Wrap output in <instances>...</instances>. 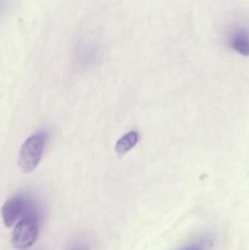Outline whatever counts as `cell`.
Segmentation results:
<instances>
[{"instance_id": "cell-3", "label": "cell", "mask_w": 249, "mask_h": 250, "mask_svg": "<svg viewBox=\"0 0 249 250\" xmlns=\"http://www.w3.org/2000/svg\"><path fill=\"white\" fill-rule=\"evenodd\" d=\"M229 45L233 50L243 56H249V29L238 27L229 37Z\"/></svg>"}, {"instance_id": "cell-2", "label": "cell", "mask_w": 249, "mask_h": 250, "mask_svg": "<svg viewBox=\"0 0 249 250\" xmlns=\"http://www.w3.org/2000/svg\"><path fill=\"white\" fill-rule=\"evenodd\" d=\"M38 237V225L34 217H26L15 226L11 236L12 247L17 250L31 248Z\"/></svg>"}, {"instance_id": "cell-5", "label": "cell", "mask_w": 249, "mask_h": 250, "mask_svg": "<svg viewBox=\"0 0 249 250\" xmlns=\"http://www.w3.org/2000/svg\"><path fill=\"white\" fill-rule=\"evenodd\" d=\"M138 143V133L134 131L129 132V133L124 134L121 138L117 141L116 146H115V150L119 155H124V154L128 153L136 144Z\"/></svg>"}, {"instance_id": "cell-1", "label": "cell", "mask_w": 249, "mask_h": 250, "mask_svg": "<svg viewBox=\"0 0 249 250\" xmlns=\"http://www.w3.org/2000/svg\"><path fill=\"white\" fill-rule=\"evenodd\" d=\"M45 137L42 134H33L21 146L19 156V165L24 173H29L39 165L44 151Z\"/></svg>"}, {"instance_id": "cell-6", "label": "cell", "mask_w": 249, "mask_h": 250, "mask_svg": "<svg viewBox=\"0 0 249 250\" xmlns=\"http://www.w3.org/2000/svg\"><path fill=\"white\" fill-rule=\"evenodd\" d=\"M189 250H200L199 248H192V249H189Z\"/></svg>"}, {"instance_id": "cell-4", "label": "cell", "mask_w": 249, "mask_h": 250, "mask_svg": "<svg viewBox=\"0 0 249 250\" xmlns=\"http://www.w3.org/2000/svg\"><path fill=\"white\" fill-rule=\"evenodd\" d=\"M22 210V202L20 198H14V199L7 200L1 209V217L4 225L6 227H11L17 220Z\"/></svg>"}]
</instances>
